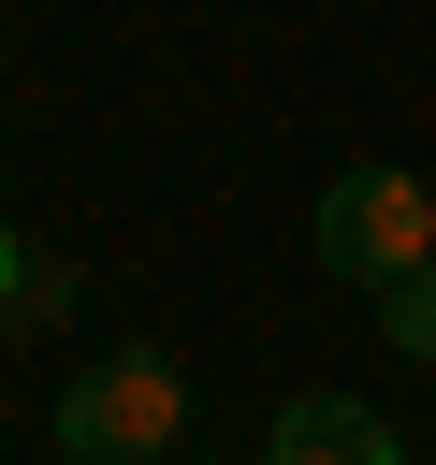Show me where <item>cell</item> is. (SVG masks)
<instances>
[{
  "instance_id": "obj_2",
  "label": "cell",
  "mask_w": 436,
  "mask_h": 465,
  "mask_svg": "<svg viewBox=\"0 0 436 465\" xmlns=\"http://www.w3.org/2000/svg\"><path fill=\"white\" fill-rule=\"evenodd\" d=\"M174 436H189V378H174L160 349L73 363V392H58V450H73V465H160Z\"/></svg>"
},
{
  "instance_id": "obj_5",
  "label": "cell",
  "mask_w": 436,
  "mask_h": 465,
  "mask_svg": "<svg viewBox=\"0 0 436 465\" xmlns=\"http://www.w3.org/2000/svg\"><path fill=\"white\" fill-rule=\"evenodd\" d=\"M15 291H44V276H29V232L0 218V305H15Z\"/></svg>"
},
{
  "instance_id": "obj_3",
  "label": "cell",
  "mask_w": 436,
  "mask_h": 465,
  "mask_svg": "<svg viewBox=\"0 0 436 465\" xmlns=\"http://www.w3.org/2000/svg\"><path fill=\"white\" fill-rule=\"evenodd\" d=\"M262 465H407V436H392L363 392H291L276 436H262Z\"/></svg>"
},
{
  "instance_id": "obj_4",
  "label": "cell",
  "mask_w": 436,
  "mask_h": 465,
  "mask_svg": "<svg viewBox=\"0 0 436 465\" xmlns=\"http://www.w3.org/2000/svg\"><path fill=\"white\" fill-rule=\"evenodd\" d=\"M378 334H392V349H407V363H436V276H407V291H392V305H378Z\"/></svg>"
},
{
  "instance_id": "obj_1",
  "label": "cell",
  "mask_w": 436,
  "mask_h": 465,
  "mask_svg": "<svg viewBox=\"0 0 436 465\" xmlns=\"http://www.w3.org/2000/svg\"><path fill=\"white\" fill-rule=\"evenodd\" d=\"M320 262L349 276V291H407V276H436V189L407 174V160H363V174H334L320 189Z\"/></svg>"
}]
</instances>
